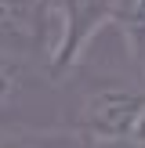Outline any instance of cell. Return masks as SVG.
I'll return each mask as SVG.
<instances>
[{"label":"cell","mask_w":145,"mask_h":148,"mask_svg":"<svg viewBox=\"0 0 145 148\" xmlns=\"http://www.w3.org/2000/svg\"><path fill=\"white\" fill-rule=\"evenodd\" d=\"M142 105H145V90H138V87L127 83L94 87L80 101L76 134L87 137V145H127Z\"/></svg>","instance_id":"obj_1"},{"label":"cell","mask_w":145,"mask_h":148,"mask_svg":"<svg viewBox=\"0 0 145 148\" xmlns=\"http://www.w3.org/2000/svg\"><path fill=\"white\" fill-rule=\"evenodd\" d=\"M62 22V54L55 72H69L80 58L91 51L94 36L113 22L116 0H51Z\"/></svg>","instance_id":"obj_2"},{"label":"cell","mask_w":145,"mask_h":148,"mask_svg":"<svg viewBox=\"0 0 145 148\" xmlns=\"http://www.w3.org/2000/svg\"><path fill=\"white\" fill-rule=\"evenodd\" d=\"M113 25L120 29L127 58H130V65H134L138 79L145 87V0H116Z\"/></svg>","instance_id":"obj_3"},{"label":"cell","mask_w":145,"mask_h":148,"mask_svg":"<svg viewBox=\"0 0 145 148\" xmlns=\"http://www.w3.org/2000/svg\"><path fill=\"white\" fill-rule=\"evenodd\" d=\"M22 79H26V62L0 51V108H7L14 101V94L22 90Z\"/></svg>","instance_id":"obj_4"},{"label":"cell","mask_w":145,"mask_h":148,"mask_svg":"<svg viewBox=\"0 0 145 148\" xmlns=\"http://www.w3.org/2000/svg\"><path fill=\"white\" fill-rule=\"evenodd\" d=\"M130 145L145 148V105H142V112H138V119H134V130H130Z\"/></svg>","instance_id":"obj_5"}]
</instances>
